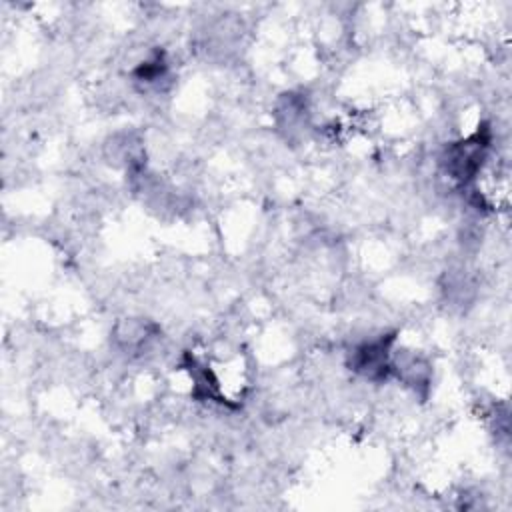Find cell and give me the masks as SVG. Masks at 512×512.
Returning <instances> with one entry per match:
<instances>
[{
	"mask_svg": "<svg viewBox=\"0 0 512 512\" xmlns=\"http://www.w3.org/2000/svg\"><path fill=\"white\" fill-rule=\"evenodd\" d=\"M390 376H396L404 386L418 392L420 396H426L432 382V364L420 352L392 350Z\"/></svg>",
	"mask_w": 512,
	"mask_h": 512,
	"instance_id": "3",
	"label": "cell"
},
{
	"mask_svg": "<svg viewBox=\"0 0 512 512\" xmlns=\"http://www.w3.org/2000/svg\"><path fill=\"white\" fill-rule=\"evenodd\" d=\"M158 336V326L146 318H122L112 330L116 346L124 352H142Z\"/></svg>",
	"mask_w": 512,
	"mask_h": 512,
	"instance_id": "4",
	"label": "cell"
},
{
	"mask_svg": "<svg viewBox=\"0 0 512 512\" xmlns=\"http://www.w3.org/2000/svg\"><path fill=\"white\" fill-rule=\"evenodd\" d=\"M394 342V334H382L378 338L356 344L348 352L350 370L372 382L386 380L390 376V356L394 350Z\"/></svg>",
	"mask_w": 512,
	"mask_h": 512,
	"instance_id": "2",
	"label": "cell"
},
{
	"mask_svg": "<svg viewBox=\"0 0 512 512\" xmlns=\"http://www.w3.org/2000/svg\"><path fill=\"white\" fill-rule=\"evenodd\" d=\"M488 146H490V134H488V128L482 126L466 140L448 144L440 156V164L444 166V170L450 178H454L456 182L466 186L480 172L482 162L488 152Z\"/></svg>",
	"mask_w": 512,
	"mask_h": 512,
	"instance_id": "1",
	"label": "cell"
}]
</instances>
